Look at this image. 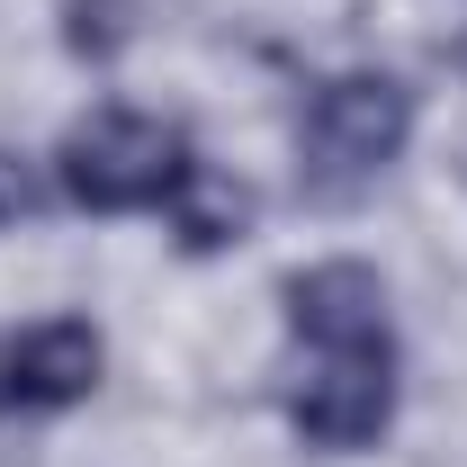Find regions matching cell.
I'll return each instance as SVG.
<instances>
[{
	"label": "cell",
	"instance_id": "6da1fadb",
	"mask_svg": "<svg viewBox=\"0 0 467 467\" xmlns=\"http://www.w3.org/2000/svg\"><path fill=\"white\" fill-rule=\"evenodd\" d=\"M279 315H288V387H279V413L288 431L315 450V459H359L387 441L396 422V315H387V279L368 261H306L288 288H279Z\"/></svg>",
	"mask_w": 467,
	"mask_h": 467
},
{
	"label": "cell",
	"instance_id": "7a4b0ae2",
	"mask_svg": "<svg viewBox=\"0 0 467 467\" xmlns=\"http://www.w3.org/2000/svg\"><path fill=\"white\" fill-rule=\"evenodd\" d=\"M413 90L396 72H324L315 90H306V109H296V171L315 198H350V189H368V180L387 171V162H405L413 144Z\"/></svg>",
	"mask_w": 467,
	"mask_h": 467
},
{
	"label": "cell",
	"instance_id": "3957f363",
	"mask_svg": "<svg viewBox=\"0 0 467 467\" xmlns=\"http://www.w3.org/2000/svg\"><path fill=\"white\" fill-rule=\"evenodd\" d=\"M189 135L153 109H90L81 126H63L55 144V189L81 216H144L171 207L180 171H189Z\"/></svg>",
	"mask_w": 467,
	"mask_h": 467
},
{
	"label": "cell",
	"instance_id": "277c9868",
	"mask_svg": "<svg viewBox=\"0 0 467 467\" xmlns=\"http://www.w3.org/2000/svg\"><path fill=\"white\" fill-rule=\"evenodd\" d=\"M109 342L90 315H36L18 333H0V422H46L99 396Z\"/></svg>",
	"mask_w": 467,
	"mask_h": 467
},
{
	"label": "cell",
	"instance_id": "5b68a950",
	"mask_svg": "<svg viewBox=\"0 0 467 467\" xmlns=\"http://www.w3.org/2000/svg\"><path fill=\"white\" fill-rule=\"evenodd\" d=\"M162 216H171V243L189 252V261H216V252H234V243L252 234V189L225 180L216 162H189Z\"/></svg>",
	"mask_w": 467,
	"mask_h": 467
},
{
	"label": "cell",
	"instance_id": "8992f818",
	"mask_svg": "<svg viewBox=\"0 0 467 467\" xmlns=\"http://www.w3.org/2000/svg\"><path fill=\"white\" fill-rule=\"evenodd\" d=\"M144 36V0H63V46L81 63H117Z\"/></svg>",
	"mask_w": 467,
	"mask_h": 467
},
{
	"label": "cell",
	"instance_id": "52a82bcc",
	"mask_svg": "<svg viewBox=\"0 0 467 467\" xmlns=\"http://www.w3.org/2000/svg\"><path fill=\"white\" fill-rule=\"evenodd\" d=\"M9 216H27V171L0 153V225H9Z\"/></svg>",
	"mask_w": 467,
	"mask_h": 467
},
{
	"label": "cell",
	"instance_id": "ba28073f",
	"mask_svg": "<svg viewBox=\"0 0 467 467\" xmlns=\"http://www.w3.org/2000/svg\"><path fill=\"white\" fill-rule=\"evenodd\" d=\"M450 63H459V81H467V27H459V46H450Z\"/></svg>",
	"mask_w": 467,
	"mask_h": 467
}]
</instances>
